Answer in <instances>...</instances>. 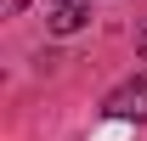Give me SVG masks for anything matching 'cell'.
I'll return each instance as SVG.
<instances>
[{
  "label": "cell",
  "instance_id": "6da1fadb",
  "mask_svg": "<svg viewBox=\"0 0 147 141\" xmlns=\"http://www.w3.org/2000/svg\"><path fill=\"white\" fill-rule=\"evenodd\" d=\"M102 107H108V119H136V124H142V119H147V73L125 79V85L113 90Z\"/></svg>",
  "mask_w": 147,
  "mask_h": 141
},
{
  "label": "cell",
  "instance_id": "7a4b0ae2",
  "mask_svg": "<svg viewBox=\"0 0 147 141\" xmlns=\"http://www.w3.org/2000/svg\"><path fill=\"white\" fill-rule=\"evenodd\" d=\"M45 17H51L57 34H74V28H85L91 11H85V0H51V11H45Z\"/></svg>",
  "mask_w": 147,
  "mask_h": 141
},
{
  "label": "cell",
  "instance_id": "3957f363",
  "mask_svg": "<svg viewBox=\"0 0 147 141\" xmlns=\"http://www.w3.org/2000/svg\"><path fill=\"white\" fill-rule=\"evenodd\" d=\"M23 6H28V0H6V17H17V11H23Z\"/></svg>",
  "mask_w": 147,
  "mask_h": 141
},
{
  "label": "cell",
  "instance_id": "277c9868",
  "mask_svg": "<svg viewBox=\"0 0 147 141\" xmlns=\"http://www.w3.org/2000/svg\"><path fill=\"white\" fill-rule=\"evenodd\" d=\"M136 56H147V28H142V34H136Z\"/></svg>",
  "mask_w": 147,
  "mask_h": 141
}]
</instances>
